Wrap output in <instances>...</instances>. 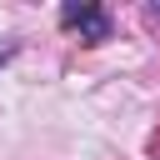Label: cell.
<instances>
[{"label": "cell", "mask_w": 160, "mask_h": 160, "mask_svg": "<svg viewBox=\"0 0 160 160\" xmlns=\"http://www.w3.org/2000/svg\"><path fill=\"white\" fill-rule=\"evenodd\" d=\"M60 25H65V30H75L85 45H105V40H110V30H115V25H110V15H105L100 5H90V0H65V5H60Z\"/></svg>", "instance_id": "obj_1"}]
</instances>
